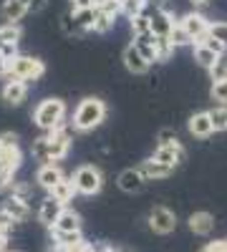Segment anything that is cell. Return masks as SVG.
<instances>
[{
  "mask_svg": "<svg viewBox=\"0 0 227 252\" xmlns=\"http://www.w3.org/2000/svg\"><path fill=\"white\" fill-rule=\"evenodd\" d=\"M149 20H152V35H154V38H169V35H172V28L177 26L174 18H172V13H169L167 8H157V10L149 15Z\"/></svg>",
  "mask_w": 227,
  "mask_h": 252,
  "instance_id": "8",
  "label": "cell"
},
{
  "mask_svg": "<svg viewBox=\"0 0 227 252\" xmlns=\"http://www.w3.org/2000/svg\"><path fill=\"white\" fill-rule=\"evenodd\" d=\"M5 252H15V250H5Z\"/></svg>",
  "mask_w": 227,
  "mask_h": 252,
  "instance_id": "50",
  "label": "cell"
},
{
  "mask_svg": "<svg viewBox=\"0 0 227 252\" xmlns=\"http://www.w3.org/2000/svg\"><path fill=\"white\" fill-rule=\"evenodd\" d=\"M20 164H23V152H20V146H3L0 149V172L13 177V172L20 169Z\"/></svg>",
  "mask_w": 227,
  "mask_h": 252,
  "instance_id": "10",
  "label": "cell"
},
{
  "mask_svg": "<svg viewBox=\"0 0 227 252\" xmlns=\"http://www.w3.org/2000/svg\"><path fill=\"white\" fill-rule=\"evenodd\" d=\"M68 149H71V134H68V129L64 126V129H56V131H51L46 136L35 139L31 154L40 164H56L61 159H66Z\"/></svg>",
  "mask_w": 227,
  "mask_h": 252,
  "instance_id": "1",
  "label": "cell"
},
{
  "mask_svg": "<svg viewBox=\"0 0 227 252\" xmlns=\"http://www.w3.org/2000/svg\"><path fill=\"white\" fill-rule=\"evenodd\" d=\"M3 212L13 220V222H26L28 217H31V204H28V199H20V197H13V194H8L5 197V202H3Z\"/></svg>",
  "mask_w": 227,
  "mask_h": 252,
  "instance_id": "9",
  "label": "cell"
},
{
  "mask_svg": "<svg viewBox=\"0 0 227 252\" xmlns=\"http://www.w3.org/2000/svg\"><path fill=\"white\" fill-rule=\"evenodd\" d=\"M71 13H73V10H71ZM96 15H98V8H86V10H76V13H73V20H76V26L86 33V31L94 28Z\"/></svg>",
  "mask_w": 227,
  "mask_h": 252,
  "instance_id": "25",
  "label": "cell"
},
{
  "mask_svg": "<svg viewBox=\"0 0 227 252\" xmlns=\"http://www.w3.org/2000/svg\"><path fill=\"white\" fill-rule=\"evenodd\" d=\"M104 119H106V103L101 98H96V96H89L76 106L71 126H73V131L86 134V131H94L96 126H101Z\"/></svg>",
  "mask_w": 227,
  "mask_h": 252,
  "instance_id": "2",
  "label": "cell"
},
{
  "mask_svg": "<svg viewBox=\"0 0 227 252\" xmlns=\"http://www.w3.org/2000/svg\"><path fill=\"white\" fill-rule=\"evenodd\" d=\"M187 126H190V134L197 136V139H207V136L215 131V129H212V121H210V111H197V114H192L190 121H187Z\"/></svg>",
  "mask_w": 227,
  "mask_h": 252,
  "instance_id": "16",
  "label": "cell"
},
{
  "mask_svg": "<svg viewBox=\"0 0 227 252\" xmlns=\"http://www.w3.org/2000/svg\"><path fill=\"white\" fill-rule=\"evenodd\" d=\"M48 194H51L56 202H61V204L66 207L68 202H73V197H76L78 192H76V184H73V179H71V177H64V179H61V182L51 189Z\"/></svg>",
  "mask_w": 227,
  "mask_h": 252,
  "instance_id": "20",
  "label": "cell"
},
{
  "mask_svg": "<svg viewBox=\"0 0 227 252\" xmlns=\"http://www.w3.org/2000/svg\"><path fill=\"white\" fill-rule=\"evenodd\" d=\"M46 73V63L33 56H15L8 61V76L5 78H18V81H38Z\"/></svg>",
  "mask_w": 227,
  "mask_h": 252,
  "instance_id": "4",
  "label": "cell"
},
{
  "mask_svg": "<svg viewBox=\"0 0 227 252\" xmlns=\"http://www.w3.org/2000/svg\"><path fill=\"white\" fill-rule=\"evenodd\" d=\"M136 169L141 172V177L147 179V182H154V179H164V177H169L172 174V169L169 166H164V164H159V161H154V159H147V161H141Z\"/></svg>",
  "mask_w": 227,
  "mask_h": 252,
  "instance_id": "22",
  "label": "cell"
},
{
  "mask_svg": "<svg viewBox=\"0 0 227 252\" xmlns=\"http://www.w3.org/2000/svg\"><path fill=\"white\" fill-rule=\"evenodd\" d=\"M116 184H119L121 192H127V194H136V192H141V189H144L147 179L141 177V172H139V169H124V172L119 174Z\"/></svg>",
  "mask_w": 227,
  "mask_h": 252,
  "instance_id": "15",
  "label": "cell"
},
{
  "mask_svg": "<svg viewBox=\"0 0 227 252\" xmlns=\"http://www.w3.org/2000/svg\"><path fill=\"white\" fill-rule=\"evenodd\" d=\"M33 121L38 124V129H43L46 134L56 131V129H64V121H66V101L61 98H46L40 101L35 111H33Z\"/></svg>",
  "mask_w": 227,
  "mask_h": 252,
  "instance_id": "3",
  "label": "cell"
},
{
  "mask_svg": "<svg viewBox=\"0 0 227 252\" xmlns=\"http://www.w3.org/2000/svg\"><path fill=\"white\" fill-rule=\"evenodd\" d=\"M174 53V46L169 43V38H157V61H167Z\"/></svg>",
  "mask_w": 227,
  "mask_h": 252,
  "instance_id": "35",
  "label": "cell"
},
{
  "mask_svg": "<svg viewBox=\"0 0 227 252\" xmlns=\"http://www.w3.org/2000/svg\"><path fill=\"white\" fill-rule=\"evenodd\" d=\"M199 252H215V250H212V247H210V242H207V245H204V247H202Z\"/></svg>",
  "mask_w": 227,
  "mask_h": 252,
  "instance_id": "47",
  "label": "cell"
},
{
  "mask_svg": "<svg viewBox=\"0 0 227 252\" xmlns=\"http://www.w3.org/2000/svg\"><path fill=\"white\" fill-rule=\"evenodd\" d=\"M51 0H28V13H40Z\"/></svg>",
  "mask_w": 227,
  "mask_h": 252,
  "instance_id": "43",
  "label": "cell"
},
{
  "mask_svg": "<svg viewBox=\"0 0 227 252\" xmlns=\"http://www.w3.org/2000/svg\"><path fill=\"white\" fill-rule=\"evenodd\" d=\"M26 13H28V0H5L3 8H0V15H3L5 23H18Z\"/></svg>",
  "mask_w": 227,
  "mask_h": 252,
  "instance_id": "21",
  "label": "cell"
},
{
  "mask_svg": "<svg viewBox=\"0 0 227 252\" xmlns=\"http://www.w3.org/2000/svg\"><path fill=\"white\" fill-rule=\"evenodd\" d=\"M111 3H116V5H121V3H124V0H111Z\"/></svg>",
  "mask_w": 227,
  "mask_h": 252,
  "instance_id": "48",
  "label": "cell"
},
{
  "mask_svg": "<svg viewBox=\"0 0 227 252\" xmlns=\"http://www.w3.org/2000/svg\"><path fill=\"white\" fill-rule=\"evenodd\" d=\"M134 48L141 53V58L149 63L157 61V38L152 35V33H147V35H139V38H134Z\"/></svg>",
  "mask_w": 227,
  "mask_h": 252,
  "instance_id": "23",
  "label": "cell"
},
{
  "mask_svg": "<svg viewBox=\"0 0 227 252\" xmlns=\"http://www.w3.org/2000/svg\"><path fill=\"white\" fill-rule=\"evenodd\" d=\"M8 189H10V194H13V197H20V199H28L31 192H33L28 182H10Z\"/></svg>",
  "mask_w": 227,
  "mask_h": 252,
  "instance_id": "36",
  "label": "cell"
},
{
  "mask_svg": "<svg viewBox=\"0 0 227 252\" xmlns=\"http://www.w3.org/2000/svg\"><path fill=\"white\" fill-rule=\"evenodd\" d=\"M210 121L215 131H225L227 129V106H217L210 111Z\"/></svg>",
  "mask_w": 227,
  "mask_h": 252,
  "instance_id": "30",
  "label": "cell"
},
{
  "mask_svg": "<svg viewBox=\"0 0 227 252\" xmlns=\"http://www.w3.org/2000/svg\"><path fill=\"white\" fill-rule=\"evenodd\" d=\"M187 224H190V229H192L195 235L207 237L212 229H215V217L210 212H192L190 220H187Z\"/></svg>",
  "mask_w": 227,
  "mask_h": 252,
  "instance_id": "18",
  "label": "cell"
},
{
  "mask_svg": "<svg viewBox=\"0 0 227 252\" xmlns=\"http://www.w3.org/2000/svg\"><path fill=\"white\" fill-rule=\"evenodd\" d=\"M154 161L164 164V166H169V169H174V166L184 159V149H182V144H169V146H157V152L152 157Z\"/></svg>",
  "mask_w": 227,
  "mask_h": 252,
  "instance_id": "14",
  "label": "cell"
},
{
  "mask_svg": "<svg viewBox=\"0 0 227 252\" xmlns=\"http://www.w3.org/2000/svg\"><path fill=\"white\" fill-rule=\"evenodd\" d=\"M5 250H8V235L0 232V252H5Z\"/></svg>",
  "mask_w": 227,
  "mask_h": 252,
  "instance_id": "46",
  "label": "cell"
},
{
  "mask_svg": "<svg viewBox=\"0 0 227 252\" xmlns=\"http://www.w3.org/2000/svg\"><path fill=\"white\" fill-rule=\"evenodd\" d=\"M28 94V83L26 81H18V78H8L5 86H3V101L8 106H20L26 101Z\"/></svg>",
  "mask_w": 227,
  "mask_h": 252,
  "instance_id": "11",
  "label": "cell"
},
{
  "mask_svg": "<svg viewBox=\"0 0 227 252\" xmlns=\"http://www.w3.org/2000/svg\"><path fill=\"white\" fill-rule=\"evenodd\" d=\"M195 61L199 63L202 68H207V71H210V68L215 66L217 56H215V53H212V51H210L207 46H195Z\"/></svg>",
  "mask_w": 227,
  "mask_h": 252,
  "instance_id": "26",
  "label": "cell"
},
{
  "mask_svg": "<svg viewBox=\"0 0 227 252\" xmlns=\"http://www.w3.org/2000/svg\"><path fill=\"white\" fill-rule=\"evenodd\" d=\"M169 43L174 46V48H179V46H190L192 43V38L187 35V31H184L179 23L172 28V35H169Z\"/></svg>",
  "mask_w": 227,
  "mask_h": 252,
  "instance_id": "31",
  "label": "cell"
},
{
  "mask_svg": "<svg viewBox=\"0 0 227 252\" xmlns=\"http://www.w3.org/2000/svg\"><path fill=\"white\" fill-rule=\"evenodd\" d=\"M10 179H13V177H8V174H0V192H5V189L10 187Z\"/></svg>",
  "mask_w": 227,
  "mask_h": 252,
  "instance_id": "45",
  "label": "cell"
},
{
  "mask_svg": "<svg viewBox=\"0 0 227 252\" xmlns=\"http://www.w3.org/2000/svg\"><path fill=\"white\" fill-rule=\"evenodd\" d=\"M149 227H152V232H157V235H172L177 229V215L172 212V209L157 204V207H152V212H149Z\"/></svg>",
  "mask_w": 227,
  "mask_h": 252,
  "instance_id": "6",
  "label": "cell"
},
{
  "mask_svg": "<svg viewBox=\"0 0 227 252\" xmlns=\"http://www.w3.org/2000/svg\"><path fill=\"white\" fill-rule=\"evenodd\" d=\"M61 28H64V33H68V35H84V31L76 26V20H73V13H71V10H68L64 18H61Z\"/></svg>",
  "mask_w": 227,
  "mask_h": 252,
  "instance_id": "34",
  "label": "cell"
},
{
  "mask_svg": "<svg viewBox=\"0 0 227 252\" xmlns=\"http://www.w3.org/2000/svg\"><path fill=\"white\" fill-rule=\"evenodd\" d=\"M23 38V31H20L18 23H3L0 26V46H8V48H15Z\"/></svg>",
  "mask_w": 227,
  "mask_h": 252,
  "instance_id": "24",
  "label": "cell"
},
{
  "mask_svg": "<svg viewBox=\"0 0 227 252\" xmlns=\"http://www.w3.org/2000/svg\"><path fill=\"white\" fill-rule=\"evenodd\" d=\"M210 78H212V83H222V81H227V53L217 56L215 66L210 68Z\"/></svg>",
  "mask_w": 227,
  "mask_h": 252,
  "instance_id": "27",
  "label": "cell"
},
{
  "mask_svg": "<svg viewBox=\"0 0 227 252\" xmlns=\"http://www.w3.org/2000/svg\"><path fill=\"white\" fill-rule=\"evenodd\" d=\"M199 46H207V48H210V51H212L215 56H222V53H227V46H225V43H220L217 38H212L210 33H207V38H204Z\"/></svg>",
  "mask_w": 227,
  "mask_h": 252,
  "instance_id": "38",
  "label": "cell"
},
{
  "mask_svg": "<svg viewBox=\"0 0 227 252\" xmlns=\"http://www.w3.org/2000/svg\"><path fill=\"white\" fill-rule=\"evenodd\" d=\"M116 252H129V250H116Z\"/></svg>",
  "mask_w": 227,
  "mask_h": 252,
  "instance_id": "49",
  "label": "cell"
},
{
  "mask_svg": "<svg viewBox=\"0 0 227 252\" xmlns=\"http://www.w3.org/2000/svg\"><path fill=\"white\" fill-rule=\"evenodd\" d=\"M51 232H81V217H78V212L64 207V212H61V217L51 227Z\"/></svg>",
  "mask_w": 227,
  "mask_h": 252,
  "instance_id": "17",
  "label": "cell"
},
{
  "mask_svg": "<svg viewBox=\"0 0 227 252\" xmlns=\"http://www.w3.org/2000/svg\"><path fill=\"white\" fill-rule=\"evenodd\" d=\"M179 26L187 31V35L192 38L195 46H199L202 40L207 38V33H210V20L204 18L202 13H187V15L179 20Z\"/></svg>",
  "mask_w": 227,
  "mask_h": 252,
  "instance_id": "7",
  "label": "cell"
},
{
  "mask_svg": "<svg viewBox=\"0 0 227 252\" xmlns=\"http://www.w3.org/2000/svg\"><path fill=\"white\" fill-rule=\"evenodd\" d=\"M210 247L215 252H227V240H215V242H210Z\"/></svg>",
  "mask_w": 227,
  "mask_h": 252,
  "instance_id": "44",
  "label": "cell"
},
{
  "mask_svg": "<svg viewBox=\"0 0 227 252\" xmlns=\"http://www.w3.org/2000/svg\"><path fill=\"white\" fill-rule=\"evenodd\" d=\"M13 224H15V222H13V220H10V217L3 212V209H0V232H5V235H8Z\"/></svg>",
  "mask_w": 227,
  "mask_h": 252,
  "instance_id": "42",
  "label": "cell"
},
{
  "mask_svg": "<svg viewBox=\"0 0 227 252\" xmlns=\"http://www.w3.org/2000/svg\"><path fill=\"white\" fill-rule=\"evenodd\" d=\"M73 184H76V192L78 194H98L101 192V187H104V174H101L98 166L94 164H84V166H78V169L73 172Z\"/></svg>",
  "mask_w": 227,
  "mask_h": 252,
  "instance_id": "5",
  "label": "cell"
},
{
  "mask_svg": "<svg viewBox=\"0 0 227 252\" xmlns=\"http://www.w3.org/2000/svg\"><path fill=\"white\" fill-rule=\"evenodd\" d=\"M210 35L227 46V23H222V20H220V23H210Z\"/></svg>",
  "mask_w": 227,
  "mask_h": 252,
  "instance_id": "39",
  "label": "cell"
},
{
  "mask_svg": "<svg viewBox=\"0 0 227 252\" xmlns=\"http://www.w3.org/2000/svg\"><path fill=\"white\" fill-rule=\"evenodd\" d=\"M86 8H96V0H71V10H86Z\"/></svg>",
  "mask_w": 227,
  "mask_h": 252,
  "instance_id": "41",
  "label": "cell"
},
{
  "mask_svg": "<svg viewBox=\"0 0 227 252\" xmlns=\"http://www.w3.org/2000/svg\"><path fill=\"white\" fill-rule=\"evenodd\" d=\"M66 174L61 172V166L58 164H40L38 166V172H35V182H38V187H43L46 192H51V189L64 179Z\"/></svg>",
  "mask_w": 227,
  "mask_h": 252,
  "instance_id": "12",
  "label": "cell"
},
{
  "mask_svg": "<svg viewBox=\"0 0 227 252\" xmlns=\"http://www.w3.org/2000/svg\"><path fill=\"white\" fill-rule=\"evenodd\" d=\"M210 98H212L215 103H220V106H227V81H222V83H212Z\"/></svg>",
  "mask_w": 227,
  "mask_h": 252,
  "instance_id": "32",
  "label": "cell"
},
{
  "mask_svg": "<svg viewBox=\"0 0 227 252\" xmlns=\"http://www.w3.org/2000/svg\"><path fill=\"white\" fill-rule=\"evenodd\" d=\"M157 141H159V146L179 144V139H177V131H174V129H159V134H157Z\"/></svg>",
  "mask_w": 227,
  "mask_h": 252,
  "instance_id": "37",
  "label": "cell"
},
{
  "mask_svg": "<svg viewBox=\"0 0 227 252\" xmlns=\"http://www.w3.org/2000/svg\"><path fill=\"white\" fill-rule=\"evenodd\" d=\"M3 146H18V136L13 131H3L0 134V149H3Z\"/></svg>",
  "mask_w": 227,
  "mask_h": 252,
  "instance_id": "40",
  "label": "cell"
},
{
  "mask_svg": "<svg viewBox=\"0 0 227 252\" xmlns=\"http://www.w3.org/2000/svg\"><path fill=\"white\" fill-rule=\"evenodd\" d=\"M111 26H114V15L101 13V10H98L96 23H94V28H91V31H96V33H106V31H111Z\"/></svg>",
  "mask_w": 227,
  "mask_h": 252,
  "instance_id": "33",
  "label": "cell"
},
{
  "mask_svg": "<svg viewBox=\"0 0 227 252\" xmlns=\"http://www.w3.org/2000/svg\"><path fill=\"white\" fill-rule=\"evenodd\" d=\"M124 66H127L131 73H136V76H141V73L149 71V63L141 58V53L134 48V43H129L127 48H124Z\"/></svg>",
  "mask_w": 227,
  "mask_h": 252,
  "instance_id": "19",
  "label": "cell"
},
{
  "mask_svg": "<svg viewBox=\"0 0 227 252\" xmlns=\"http://www.w3.org/2000/svg\"><path fill=\"white\" fill-rule=\"evenodd\" d=\"M131 33H134V38L152 33V20H149V15H147V13H141V15L131 18Z\"/></svg>",
  "mask_w": 227,
  "mask_h": 252,
  "instance_id": "28",
  "label": "cell"
},
{
  "mask_svg": "<svg viewBox=\"0 0 227 252\" xmlns=\"http://www.w3.org/2000/svg\"><path fill=\"white\" fill-rule=\"evenodd\" d=\"M61 212H64V204L56 202V199L48 194L43 202H40V207H38V222L51 229V227L56 224V220L61 217Z\"/></svg>",
  "mask_w": 227,
  "mask_h": 252,
  "instance_id": "13",
  "label": "cell"
},
{
  "mask_svg": "<svg viewBox=\"0 0 227 252\" xmlns=\"http://www.w3.org/2000/svg\"><path fill=\"white\" fill-rule=\"evenodd\" d=\"M144 8H147V0H124V3H121V13L127 15L129 20L136 18V15H141Z\"/></svg>",
  "mask_w": 227,
  "mask_h": 252,
  "instance_id": "29",
  "label": "cell"
},
{
  "mask_svg": "<svg viewBox=\"0 0 227 252\" xmlns=\"http://www.w3.org/2000/svg\"><path fill=\"white\" fill-rule=\"evenodd\" d=\"M0 174H3V172H0Z\"/></svg>",
  "mask_w": 227,
  "mask_h": 252,
  "instance_id": "51",
  "label": "cell"
}]
</instances>
